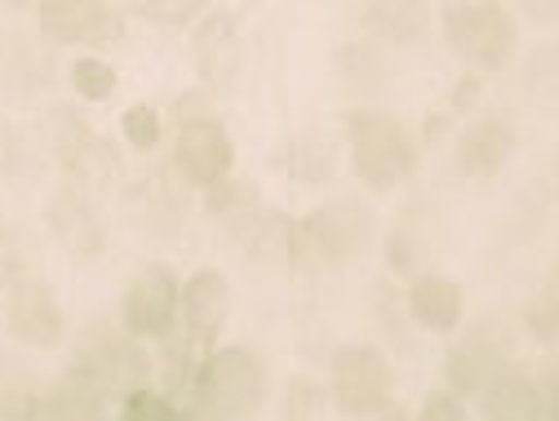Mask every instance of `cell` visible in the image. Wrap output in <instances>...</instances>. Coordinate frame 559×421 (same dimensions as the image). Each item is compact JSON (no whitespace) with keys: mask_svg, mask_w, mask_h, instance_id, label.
<instances>
[{"mask_svg":"<svg viewBox=\"0 0 559 421\" xmlns=\"http://www.w3.org/2000/svg\"><path fill=\"white\" fill-rule=\"evenodd\" d=\"M178 298L182 279L169 266H143L120 293L116 324L138 341H165L178 333Z\"/></svg>","mask_w":559,"mask_h":421,"instance_id":"obj_6","label":"cell"},{"mask_svg":"<svg viewBox=\"0 0 559 421\" xmlns=\"http://www.w3.org/2000/svg\"><path fill=\"white\" fill-rule=\"evenodd\" d=\"M404 315L423 333L453 337L466 324V289L457 285L453 275L423 270V275H413L408 289H404Z\"/></svg>","mask_w":559,"mask_h":421,"instance_id":"obj_12","label":"cell"},{"mask_svg":"<svg viewBox=\"0 0 559 421\" xmlns=\"http://www.w3.org/2000/svg\"><path fill=\"white\" fill-rule=\"evenodd\" d=\"M324 404H329V386H324V382L294 377L289 390H285V417H289V421H320Z\"/></svg>","mask_w":559,"mask_h":421,"instance_id":"obj_31","label":"cell"},{"mask_svg":"<svg viewBox=\"0 0 559 421\" xmlns=\"http://www.w3.org/2000/svg\"><path fill=\"white\" fill-rule=\"evenodd\" d=\"M537 386H542V408H546V421H559V356H550L537 373Z\"/></svg>","mask_w":559,"mask_h":421,"instance_id":"obj_34","label":"cell"},{"mask_svg":"<svg viewBox=\"0 0 559 421\" xmlns=\"http://www.w3.org/2000/svg\"><path fill=\"white\" fill-rule=\"evenodd\" d=\"M72 373H81L111 404H120L124 395L152 386V377H156V350H147V341H138L120 324H94L76 341Z\"/></svg>","mask_w":559,"mask_h":421,"instance_id":"obj_3","label":"cell"},{"mask_svg":"<svg viewBox=\"0 0 559 421\" xmlns=\"http://www.w3.org/2000/svg\"><path fill=\"white\" fill-rule=\"evenodd\" d=\"M19 279H27V257H23V249H19V240H14V231L0 222V289H14Z\"/></svg>","mask_w":559,"mask_h":421,"instance_id":"obj_32","label":"cell"},{"mask_svg":"<svg viewBox=\"0 0 559 421\" xmlns=\"http://www.w3.org/2000/svg\"><path fill=\"white\" fill-rule=\"evenodd\" d=\"M36 23L53 45L94 49L116 36V10L103 0H45L36 5Z\"/></svg>","mask_w":559,"mask_h":421,"instance_id":"obj_13","label":"cell"},{"mask_svg":"<svg viewBox=\"0 0 559 421\" xmlns=\"http://www.w3.org/2000/svg\"><path fill=\"white\" fill-rule=\"evenodd\" d=\"M275 165L285 169L294 182H302V187H320V182L333 178L337 156H333V147L324 143V137L298 133V137H289V147H285V152H275Z\"/></svg>","mask_w":559,"mask_h":421,"instance_id":"obj_23","label":"cell"},{"mask_svg":"<svg viewBox=\"0 0 559 421\" xmlns=\"http://www.w3.org/2000/svg\"><path fill=\"white\" fill-rule=\"evenodd\" d=\"M204 10H209V5H187V0H178V5H160V0H152V5H143V14H147V19H160V23H174V27L195 23Z\"/></svg>","mask_w":559,"mask_h":421,"instance_id":"obj_35","label":"cell"},{"mask_svg":"<svg viewBox=\"0 0 559 421\" xmlns=\"http://www.w3.org/2000/svg\"><path fill=\"white\" fill-rule=\"evenodd\" d=\"M5 328L23 346H36V350L58 346L67 333V315L58 306V293L36 275L19 279V285L5 293Z\"/></svg>","mask_w":559,"mask_h":421,"instance_id":"obj_11","label":"cell"},{"mask_svg":"<svg viewBox=\"0 0 559 421\" xmlns=\"http://www.w3.org/2000/svg\"><path fill=\"white\" fill-rule=\"evenodd\" d=\"M444 45L471 67L475 76H493L515 58V14L507 5H484V0H453L436 10Z\"/></svg>","mask_w":559,"mask_h":421,"instance_id":"obj_2","label":"cell"},{"mask_svg":"<svg viewBox=\"0 0 559 421\" xmlns=\"http://www.w3.org/2000/svg\"><path fill=\"white\" fill-rule=\"evenodd\" d=\"M515 152V129L502 116H479L457 133V169L466 178H493Z\"/></svg>","mask_w":559,"mask_h":421,"instance_id":"obj_16","label":"cell"},{"mask_svg":"<svg viewBox=\"0 0 559 421\" xmlns=\"http://www.w3.org/2000/svg\"><path fill=\"white\" fill-rule=\"evenodd\" d=\"M524 333L537 341V346H555L559 341V289L550 285L546 293H537L528 306H524Z\"/></svg>","mask_w":559,"mask_h":421,"instance_id":"obj_29","label":"cell"},{"mask_svg":"<svg viewBox=\"0 0 559 421\" xmlns=\"http://www.w3.org/2000/svg\"><path fill=\"white\" fill-rule=\"evenodd\" d=\"M67 85L81 103H107L116 89H120V72L103 58V53H81L67 72Z\"/></svg>","mask_w":559,"mask_h":421,"instance_id":"obj_25","label":"cell"},{"mask_svg":"<svg viewBox=\"0 0 559 421\" xmlns=\"http://www.w3.org/2000/svg\"><path fill=\"white\" fill-rule=\"evenodd\" d=\"M187 395L195 404H204L214 417H223V421H240V417L258 412L262 399H266V364L249 346H236V341L231 346H214L200 360Z\"/></svg>","mask_w":559,"mask_h":421,"instance_id":"obj_4","label":"cell"},{"mask_svg":"<svg viewBox=\"0 0 559 421\" xmlns=\"http://www.w3.org/2000/svg\"><path fill=\"white\" fill-rule=\"evenodd\" d=\"M258 208H262L258 187L245 182V178H236V173L223 178L218 187H209V191H204V214H209V218H218V222H231L240 236L262 218Z\"/></svg>","mask_w":559,"mask_h":421,"instance_id":"obj_22","label":"cell"},{"mask_svg":"<svg viewBox=\"0 0 559 421\" xmlns=\"http://www.w3.org/2000/svg\"><path fill=\"white\" fill-rule=\"evenodd\" d=\"M555 289H559V257H555Z\"/></svg>","mask_w":559,"mask_h":421,"instance_id":"obj_39","label":"cell"},{"mask_svg":"<svg viewBox=\"0 0 559 421\" xmlns=\"http://www.w3.org/2000/svg\"><path fill=\"white\" fill-rule=\"evenodd\" d=\"M373 421H413V412H408L404 404H395V399H391V404H386V408H382Z\"/></svg>","mask_w":559,"mask_h":421,"instance_id":"obj_38","label":"cell"},{"mask_svg":"<svg viewBox=\"0 0 559 421\" xmlns=\"http://www.w3.org/2000/svg\"><path fill=\"white\" fill-rule=\"evenodd\" d=\"M62 169L72 173V187H98V182H107L111 173H120V152L107 143V137L94 133L72 160H62Z\"/></svg>","mask_w":559,"mask_h":421,"instance_id":"obj_26","label":"cell"},{"mask_svg":"<svg viewBox=\"0 0 559 421\" xmlns=\"http://www.w3.org/2000/svg\"><path fill=\"white\" fill-rule=\"evenodd\" d=\"M333 72H337V81H342L346 89H352V98H360L365 107L378 103V98L391 89V62H386V49H382L378 40H369V36L337 45V53H333Z\"/></svg>","mask_w":559,"mask_h":421,"instance_id":"obj_17","label":"cell"},{"mask_svg":"<svg viewBox=\"0 0 559 421\" xmlns=\"http://www.w3.org/2000/svg\"><path fill=\"white\" fill-rule=\"evenodd\" d=\"M45 222H49V236H53L67 253H76V257H94V253L103 249V240H107L98 208L85 200L81 187H62L58 195H49Z\"/></svg>","mask_w":559,"mask_h":421,"instance_id":"obj_15","label":"cell"},{"mask_svg":"<svg viewBox=\"0 0 559 421\" xmlns=\"http://www.w3.org/2000/svg\"><path fill=\"white\" fill-rule=\"evenodd\" d=\"M120 137L129 152H156L160 137H165V120L152 103H133L120 111Z\"/></svg>","mask_w":559,"mask_h":421,"instance_id":"obj_27","label":"cell"},{"mask_svg":"<svg viewBox=\"0 0 559 421\" xmlns=\"http://www.w3.org/2000/svg\"><path fill=\"white\" fill-rule=\"evenodd\" d=\"M511 364V346L493 324H462L453 350L444 356V390L457 399H479Z\"/></svg>","mask_w":559,"mask_h":421,"instance_id":"obj_7","label":"cell"},{"mask_svg":"<svg viewBox=\"0 0 559 421\" xmlns=\"http://www.w3.org/2000/svg\"><path fill=\"white\" fill-rule=\"evenodd\" d=\"M116 421H178V404L160 386H143L116 404Z\"/></svg>","mask_w":559,"mask_h":421,"instance_id":"obj_28","label":"cell"},{"mask_svg":"<svg viewBox=\"0 0 559 421\" xmlns=\"http://www.w3.org/2000/svg\"><path fill=\"white\" fill-rule=\"evenodd\" d=\"M191 58H195L200 76L209 85H231L236 81L245 45H240L236 19L227 10H204L200 14V23L191 27Z\"/></svg>","mask_w":559,"mask_h":421,"instance_id":"obj_14","label":"cell"},{"mask_svg":"<svg viewBox=\"0 0 559 421\" xmlns=\"http://www.w3.org/2000/svg\"><path fill=\"white\" fill-rule=\"evenodd\" d=\"M479 417L484 421H546L537 373H528L524 364H511L493 386L479 395Z\"/></svg>","mask_w":559,"mask_h":421,"instance_id":"obj_18","label":"cell"},{"mask_svg":"<svg viewBox=\"0 0 559 421\" xmlns=\"http://www.w3.org/2000/svg\"><path fill=\"white\" fill-rule=\"evenodd\" d=\"M40 404L45 386L14 356H0V421H40Z\"/></svg>","mask_w":559,"mask_h":421,"instance_id":"obj_24","label":"cell"},{"mask_svg":"<svg viewBox=\"0 0 559 421\" xmlns=\"http://www.w3.org/2000/svg\"><path fill=\"white\" fill-rule=\"evenodd\" d=\"M174 169L187 187L209 191L236 169V143L218 116H200L174 129Z\"/></svg>","mask_w":559,"mask_h":421,"instance_id":"obj_8","label":"cell"},{"mask_svg":"<svg viewBox=\"0 0 559 421\" xmlns=\"http://www.w3.org/2000/svg\"><path fill=\"white\" fill-rule=\"evenodd\" d=\"M36 156V133L0 120V178H14L27 169V160Z\"/></svg>","mask_w":559,"mask_h":421,"instance_id":"obj_30","label":"cell"},{"mask_svg":"<svg viewBox=\"0 0 559 421\" xmlns=\"http://www.w3.org/2000/svg\"><path fill=\"white\" fill-rule=\"evenodd\" d=\"M90 137H94V124L85 120V111L76 103H49L36 120V143L49 147L58 160H72Z\"/></svg>","mask_w":559,"mask_h":421,"instance_id":"obj_21","label":"cell"},{"mask_svg":"<svg viewBox=\"0 0 559 421\" xmlns=\"http://www.w3.org/2000/svg\"><path fill=\"white\" fill-rule=\"evenodd\" d=\"M346 152H352V173L373 191H395L417 169V143L413 133L382 107H352L342 116Z\"/></svg>","mask_w":559,"mask_h":421,"instance_id":"obj_1","label":"cell"},{"mask_svg":"<svg viewBox=\"0 0 559 421\" xmlns=\"http://www.w3.org/2000/svg\"><path fill=\"white\" fill-rule=\"evenodd\" d=\"M178 421H223V417H214V412H209L204 404H195L191 395L178 404Z\"/></svg>","mask_w":559,"mask_h":421,"instance_id":"obj_37","label":"cell"},{"mask_svg":"<svg viewBox=\"0 0 559 421\" xmlns=\"http://www.w3.org/2000/svg\"><path fill=\"white\" fill-rule=\"evenodd\" d=\"M479 89H484V81H479L475 72H471V76H462V85H453V94H449V111H466V107H471L466 98H475Z\"/></svg>","mask_w":559,"mask_h":421,"instance_id":"obj_36","label":"cell"},{"mask_svg":"<svg viewBox=\"0 0 559 421\" xmlns=\"http://www.w3.org/2000/svg\"><path fill=\"white\" fill-rule=\"evenodd\" d=\"M116 404L90 386L81 373L67 369L53 386H45V404H40V421H107Z\"/></svg>","mask_w":559,"mask_h":421,"instance_id":"obj_19","label":"cell"},{"mask_svg":"<svg viewBox=\"0 0 559 421\" xmlns=\"http://www.w3.org/2000/svg\"><path fill=\"white\" fill-rule=\"evenodd\" d=\"M365 32L378 45H417L427 36L431 10L427 5H408V0H378V5H365Z\"/></svg>","mask_w":559,"mask_h":421,"instance_id":"obj_20","label":"cell"},{"mask_svg":"<svg viewBox=\"0 0 559 421\" xmlns=\"http://www.w3.org/2000/svg\"><path fill=\"white\" fill-rule=\"evenodd\" d=\"M231 315V279L214 266H200L182 279V298H178V328L204 350L218 346V333Z\"/></svg>","mask_w":559,"mask_h":421,"instance_id":"obj_10","label":"cell"},{"mask_svg":"<svg viewBox=\"0 0 559 421\" xmlns=\"http://www.w3.org/2000/svg\"><path fill=\"white\" fill-rule=\"evenodd\" d=\"M413 421H466V399H457L453 390H431L423 399V408L413 412Z\"/></svg>","mask_w":559,"mask_h":421,"instance_id":"obj_33","label":"cell"},{"mask_svg":"<svg viewBox=\"0 0 559 421\" xmlns=\"http://www.w3.org/2000/svg\"><path fill=\"white\" fill-rule=\"evenodd\" d=\"M329 404L352 417V421H373L391 395H395V377H391V364L378 346L369 341H346L329 356Z\"/></svg>","mask_w":559,"mask_h":421,"instance_id":"obj_5","label":"cell"},{"mask_svg":"<svg viewBox=\"0 0 559 421\" xmlns=\"http://www.w3.org/2000/svg\"><path fill=\"white\" fill-rule=\"evenodd\" d=\"M302 222H307V231L316 240L320 266H346V262H356L373 244V236H378L373 208L365 200H352V195L320 204L316 214H307Z\"/></svg>","mask_w":559,"mask_h":421,"instance_id":"obj_9","label":"cell"}]
</instances>
